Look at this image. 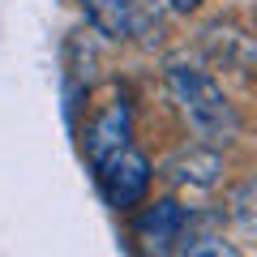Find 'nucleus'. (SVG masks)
Listing matches in <instances>:
<instances>
[{"instance_id":"obj_6","label":"nucleus","mask_w":257,"mask_h":257,"mask_svg":"<svg viewBox=\"0 0 257 257\" xmlns=\"http://www.w3.org/2000/svg\"><path fill=\"white\" fill-rule=\"evenodd\" d=\"M82 9L107 39H128L142 30V0H82Z\"/></svg>"},{"instance_id":"obj_2","label":"nucleus","mask_w":257,"mask_h":257,"mask_svg":"<svg viewBox=\"0 0 257 257\" xmlns=\"http://www.w3.org/2000/svg\"><path fill=\"white\" fill-rule=\"evenodd\" d=\"M150 159L142 155L133 142H128L120 155H111L107 163L99 167V180H103V193L116 210H128V206H142L150 193Z\"/></svg>"},{"instance_id":"obj_4","label":"nucleus","mask_w":257,"mask_h":257,"mask_svg":"<svg viewBox=\"0 0 257 257\" xmlns=\"http://www.w3.org/2000/svg\"><path fill=\"white\" fill-rule=\"evenodd\" d=\"M184 223H189V210H184L176 197H159V202H150L146 210L138 214V240L146 248H155V253H172L176 240H180Z\"/></svg>"},{"instance_id":"obj_8","label":"nucleus","mask_w":257,"mask_h":257,"mask_svg":"<svg viewBox=\"0 0 257 257\" xmlns=\"http://www.w3.org/2000/svg\"><path fill=\"white\" fill-rule=\"evenodd\" d=\"M176 13H193V9H202V0H167Z\"/></svg>"},{"instance_id":"obj_7","label":"nucleus","mask_w":257,"mask_h":257,"mask_svg":"<svg viewBox=\"0 0 257 257\" xmlns=\"http://www.w3.org/2000/svg\"><path fill=\"white\" fill-rule=\"evenodd\" d=\"M227 214L240 231H257V176L236 184V193H231V202H227Z\"/></svg>"},{"instance_id":"obj_5","label":"nucleus","mask_w":257,"mask_h":257,"mask_svg":"<svg viewBox=\"0 0 257 257\" xmlns=\"http://www.w3.org/2000/svg\"><path fill=\"white\" fill-rule=\"evenodd\" d=\"M167 180L172 184H189V189H214L223 180V155L210 142L184 146L167 159Z\"/></svg>"},{"instance_id":"obj_3","label":"nucleus","mask_w":257,"mask_h":257,"mask_svg":"<svg viewBox=\"0 0 257 257\" xmlns=\"http://www.w3.org/2000/svg\"><path fill=\"white\" fill-rule=\"evenodd\" d=\"M128 138H133V111H128V103L120 99V103H111V107H103L99 116H94L90 133H86V155H90V167L99 172L111 155H120V150L128 146Z\"/></svg>"},{"instance_id":"obj_1","label":"nucleus","mask_w":257,"mask_h":257,"mask_svg":"<svg viewBox=\"0 0 257 257\" xmlns=\"http://www.w3.org/2000/svg\"><path fill=\"white\" fill-rule=\"evenodd\" d=\"M167 86H172L180 111L189 116V124L197 128V138L210 142V146H227L240 133V116L227 103L223 86L214 82L202 69H189V64H172L167 69Z\"/></svg>"}]
</instances>
